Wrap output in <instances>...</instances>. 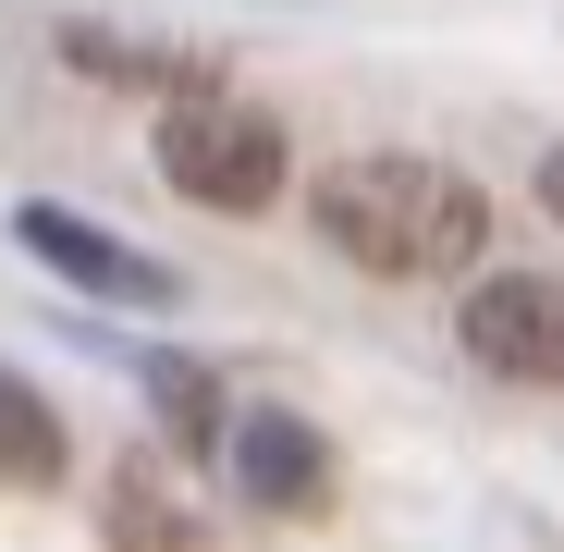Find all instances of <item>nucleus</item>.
I'll return each mask as SVG.
<instances>
[{
  "label": "nucleus",
  "instance_id": "5",
  "mask_svg": "<svg viewBox=\"0 0 564 552\" xmlns=\"http://www.w3.org/2000/svg\"><path fill=\"white\" fill-rule=\"evenodd\" d=\"M234 491H246L258 516H319V504H332V442H319L307 418H282V405L234 418Z\"/></svg>",
  "mask_w": 564,
  "mask_h": 552
},
{
  "label": "nucleus",
  "instance_id": "3",
  "mask_svg": "<svg viewBox=\"0 0 564 552\" xmlns=\"http://www.w3.org/2000/svg\"><path fill=\"white\" fill-rule=\"evenodd\" d=\"M454 332H466V356H479L491 381L564 393V283L552 270H491V283H466Z\"/></svg>",
  "mask_w": 564,
  "mask_h": 552
},
{
  "label": "nucleus",
  "instance_id": "8",
  "mask_svg": "<svg viewBox=\"0 0 564 552\" xmlns=\"http://www.w3.org/2000/svg\"><path fill=\"white\" fill-rule=\"evenodd\" d=\"M148 405H160V430L184 442V454H209L221 430H234V405H221V381L197 356H148Z\"/></svg>",
  "mask_w": 564,
  "mask_h": 552
},
{
  "label": "nucleus",
  "instance_id": "1",
  "mask_svg": "<svg viewBox=\"0 0 564 552\" xmlns=\"http://www.w3.org/2000/svg\"><path fill=\"white\" fill-rule=\"evenodd\" d=\"M307 221L332 258H356L368 283H454V270L491 258V197L454 160L417 148H356L307 184Z\"/></svg>",
  "mask_w": 564,
  "mask_h": 552
},
{
  "label": "nucleus",
  "instance_id": "4",
  "mask_svg": "<svg viewBox=\"0 0 564 552\" xmlns=\"http://www.w3.org/2000/svg\"><path fill=\"white\" fill-rule=\"evenodd\" d=\"M13 246L50 258L74 295H111V307H172V295H184V270H172V258L123 246L111 221H86V209H62V197H25V209H13Z\"/></svg>",
  "mask_w": 564,
  "mask_h": 552
},
{
  "label": "nucleus",
  "instance_id": "2",
  "mask_svg": "<svg viewBox=\"0 0 564 552\" xmlns=\"http://www.w3.org/2000/svg\"><path fill=\"white\" fill-rule=\"evenodd\" d=\"M148 160H160V184H172L184 209H221V221H258L282 184H295V148H282V123L246 111V99H221V86L172 99Z\"/></svg>",
  "mask_w": 564,
  "mask_h": 552
},
{
  "label": "nucleus",
  "instance_id": "6",
  "mask_svg": "<svg viewBox=\"0 0 564 552\" xmlns=\"http://www.w3.org/2000/svg\"><path fill=\"white\" fill-rule=\"evenodd\" d=\"M99 540H111V552H209L197 504H184L160 467H123V479L99 491Z\"/></svg>",
  "mask_w": 564,
  "mask_h": 552
},
{
  "label": "nucleus",
  "instance_id": "9",
  "mask_svg": "<svg viewBox=\"0 0 564 552\" xmlns=\"http://www.w3.org/2000/svg\"><path fill=\"white\" fill-rule=\"evenodd\" d=\"M540 209H552V221H564V148H552V160H540Z\"/></svg>",
  "mask_w": 564,
  "mask_h": 552
},
{
  "label": "nucleus",
  "instance_id": "7",
  "mask_svg": "<svg viewBox=\"0 0 564 552\" xmlns=\"http://www.w3.org/2000/svg\"><path fill=\"white\" fill-rule=\"evenodd\" d=\"M62 467H74V442H62L50 393H37V381H13V368H0V479H25V491H50Z\"/></svg>",
  "mask_w": 564,
  "mask_h": 552
}]
</instances>
